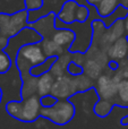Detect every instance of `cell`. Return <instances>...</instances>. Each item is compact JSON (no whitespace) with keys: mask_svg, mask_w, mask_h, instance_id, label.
<instances>
[{"mask_svg":"<svg viewBox=\"0 0 128 129\" xmlns=\"http://www.w3.org/2000/svg\"><path fill=\"white\" fill-rule=\"evenodd\" d=\"M23 102H9L6 109L11 117L25 122H32L41 116L42 105L38 94L23 99Z\"/></svg>","mask_w":128,"mask_h":129,"instance_id":"cell-1","label":"cell"},{"mask_svg":"<svg viewBox=\"0 0 128 129\" xmlns=\"http://www.w3.org/2000/svg\"><path fill=\"white\" fill-rule=\"evenodd\" d=\"M47 59V53L40 47V44L28 43L19 48V51L16 56V64H17V68H19V70L26 68L28 71H31L33 67L42 63Z\"/></svg>","mask_w":128,"mask_h":129,"instance_id":"cell-2","label":"cell"},{"mask_svg":"<svg viewBox=\"0 0 128 129\" xmlns=\"http://www.w3.org/2000/svg\"><path fill=\"white\" fill-rule=\"evenodd\" d=\"M28 22V10L17 11L13 15L0 14V34L6 38H13L22 29L27 27Z\"/></svg>","mask_w":128,"mask_h":129,"instance_id":"cell-3","label":"cell"},{"mask_svg":"<svg viewBox=\"0 0 128 129\" xmlns=\"http://www.w3.org/2000/svg\"><path fill=\"white\" fill-rule=\"evenodd\" d=\"M77 4L75 0H68L63 4L61 7L60 11H59L57 19L60 22L65 23V24H73L76 20V9H77Z\"/></svg>","mask_w":128,"mask_h":129,"instance_id":"cell-4","label":"cell"},{"mask_svg":"<svg viewBox=\"0 0 128 129\" xmlns=\"http://www.w3.org/2000/svg\"><path fill=\"white\" fill-rule=\"evenodd\" d=\"M54 85V77L53 75L47 71L39 76L38 82H36V94L39 96H43L49 94L52 91Z\"/></svg>","mask_w":128,"mask_h":129,"instance_id":"cell-5","label":"cell"},{"mask_svg":"<svg viewBox=\"0 0 128 129\" xmlns=\"http://www.w3.org/2000/svg\"><path fill=\"white\" fill-rule=\"evenodd\" d=\"M118 6H119V0H101L95 7L99 16L108 17L116 10Z\"/></svg>","mask_w":128,"mask_h":129,"instance_id":"cell-6","label":"cell"},{"mask_svg":"<svg viewBox=\"0 0 128 129\" xmlns=\"http://www.w3.org/2000/svg\"><path fill=\"white\" fill-rule=\"evenodd\" d=\"M11 67V58L8 53L0 51V74H5Z\"/></svg>","mask_w":128,"mask_h":129,"instance_id":"cell-7","label":"cell"},{"mask_svg":"<svg viewBox=\"0 0 128 129\" xmlns=\"http://www.w3.org/2000/svg\"><path fill=\"white\" fill-rule=\"evenodd\" d=\"M90 16V10L84 5H78L76 9V20L78 23H85Z\"/></svg>","mask_w":128,"mask_h":129,"instance_id":"cell-8","label":"cell"},{"mask_svg":"<svg viewBox=\"0 0 128 129\" xmlns=\"http://www.w3.org/2000/svg\"><path fill=\"white\" fill-rule=\"evenodd\" d=\"M118 95L120 96L124 102H126L128 105V82L127 80H122L119 85H118Z\"/></svg>","mask_w":128,"mask_h":129,"instance_id":"cell-9","label":"cell"},{"mask_svg":"<svg viewBox=\"0 0 128 129\" xmlns=\"http://www.w3.org/2000/svg\"><path fill=\"white\" fill-rule=\"evenodd\" d=\"M25 9L28 11L31 10H38L41 9L43 6V0H24Z\"/></svg>","mask_w":128,"mask_h":129,"instance_id":"cell-10","label":"cell"},{"mask_svg":"<svg viewBox=\"0 0 128 129\" xmlns=\"http://www.w3.org/2000/svg\"><path fill=\"white\" fill-rule=\"evenodd\" d=\"M40 102L42 108H50V107H53L54 104L57 103V98L54 95H43L40 96Z\"/></svg>","mask_w":128,"mask_h":129,"instance_id":"cell-11","label":"cell"},{"mask_svg":"<svg viewBox=\"0 0 128 129\" xmlns=\"http://www.w3.org/2000/svg\"><path fill=\"white\" fill-rule=\"evenodd\" d=\"M86 1H87V4L92 5V6H97V5L99 4L101 0H86Z\"/></svg>","mask_w":128,"mask_h":129,"instance_id":"cell-12","label":"cell"},{"mask_svg":"<svg viewBox=\"0 0 128 129\" xmlns=\"http://www.w3.org/2000/svg\"><path fill=\"white\" fill-rule=\"evenodd\" d=\"M125 32H126V34L128 35V16L125 18Z\"/></svg>","mask_w":128,"mask_h":129,"instance_id":"cell-13","label":"cell"},{"mask_svg":"<svg viewBox=\"0 0 128 129\" xmlns=\"http://www.w3.org/2000/svg\"><path fill=\"white\" fill-rule=\"evenodd\" d=\"M128 2V0H122V5H125V4H127Z\"/></svg>","mask_w":128,"mask_h":129,"instance_id":"cell-14","label":"cell"}]
</instances>
